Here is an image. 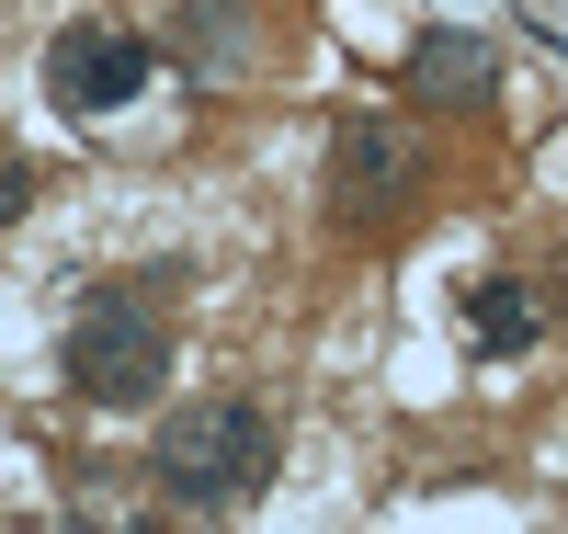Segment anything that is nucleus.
Listing matches in <instances>:
<instances>
[{
	"label": "nucleus",
	"mask_w": 568,
	"mask_h": 534,
	"mask_svg": "<svg viewBox=\"0 0 568 534\" xmlns=\"http://www.w3.org/2000/svg\"><path fill=\"white\" fill-rule=\"evenodd\" d=\"M160 490L182 501V512H240V501H262L273 490V466H284V432H273V410L262 399H194L171 432H160Z\"/></svg>",
	"instance_id": "f257e3e1"
},
{
	"label": "nucleus",
	"mask_w": 568,
	"mask_h": 534,
	"mask_svg": "<svg viewBox=\"0 0 568 534\" xmlns=\"http://www.w3.org/2000/svg\"><path fill=\"white\" fill-rule=\"evenodd\" d=\"M160 375H171V330L149 296H91L80 330H69V386L91 410H149L160 399Z\"/></svg>",
	"instance_id": "f03ea898"
},
{
	"label": "nucleus",
	"mask_w": 568,
	"mask_h": 534,
	"mask_svg": "<svg viewBox=\"0 0 568 534\" xmlns=\"http://www.w3.org/2000/svg\"><path fill=\"white\" fill-rule=\"evenodd\" d=\"M409 193H420V137H409V125H387V114H353L342 137H329V205H342L353 228L398 216Z\"/></svg>",
	"instance_id": "7ed1b4c3"
},
{
	"label": "nucleus",
	"mask_w": 568,
	"mask_h": 534,
	"mask_svg": "<svg viewBox=\"0 0 568 534\" xmlns=\"http://www.w3.org/2000/svg\"><path fill=\"white\" fill-rule=\"evenodd\" d=\"M136 91H149V34H125V23H69L58 46H45V103H69V114H125Z\"/></svg>",
	"instance_id": "20e7f679"
},
{
	"label": "nucleus",
	"mask_w": 568,
	"mask_h": 534,
	"mask_svg": "<svg viewBox=\"0 0 568 534\" xmlns=\"http://www.w3.org/2000/svg\"><path fill=\"white\" fill-rule=\"evenodd\" d=\"M409 103H489V46L478 34H455V23H433V34H420L409 46Z\"/></svg>",
	"instance_id": "39448f33"
},
{
	"label": "nucleus",
	"mask_w": 568,
	"mask_h": 534,
	"mask_svg": "<svg viewBox=\"0 0 568 534\" xmlns=\"http://www.w3.org/2000/svg\"><path fill=\"white\" fill-rule=\"evenodd\" d=\"M466 330H478V353H524L535 342V296H524V284H478V308H466Z\"/></svg>",
	"instance_id": "423d86ee"
}]
</instances>
